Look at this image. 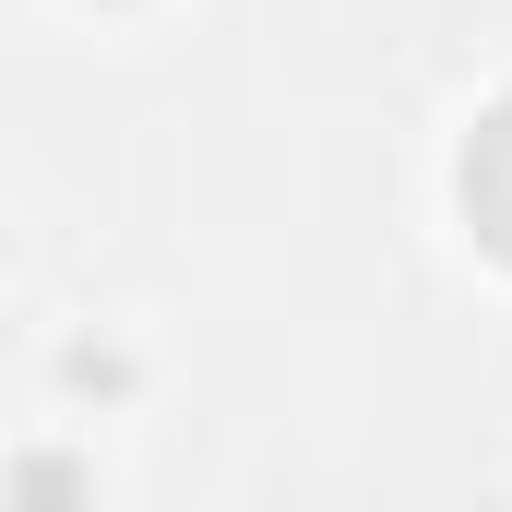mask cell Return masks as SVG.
Here are the masks:
<instances>
[{"label":"cell","mask_w":512,"mask_h":512,"mask_svg":"<svg viewBox=\"0 0 512 512\" xmlns=\"http://www.w3.org/2000/svg\"><path fill=\"white\" fill-rule=\"evenodd\" d=\"M453 215H465V239L512 274V84L477 108V131H465V155H453Z\"/></svg>","instance_id":"obj_1"},{"label":"cell","mask_w":512,"mask_h":512,"mask_svg":"<svg viewBox=\"0 0 512 512\" xmlns=\"http://www.w3.org/2000/svg\"><path fill=\"white\" fill-rule=\"evenodd\" d=\"M96 12H131V0H96Z\"/></svg>","instance_id":"obj_2"}]
</instances>
